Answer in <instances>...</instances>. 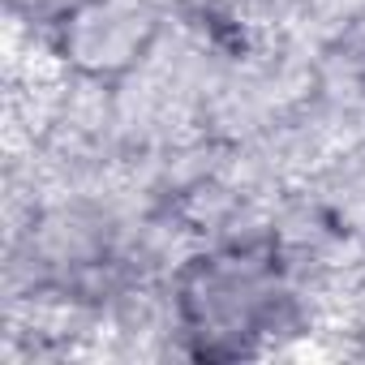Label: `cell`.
Instances as JSON below:
<instances>
[{
  "mask_svg": "<svg viewBox=\"0 0 365 365\" xmlns=\"http://www.w3.org/2000/svg\"><path fill=\"white\" fill-rule=\"evenodd\" d=\"M288 314L275 241H232L198 254L176 275V322L190 352L232 361L254 352Z\"/></svg>",
  "mask_w": 365,
  "mask_h": 365,
  "instance_id": "1",
  "label": "cell"
},
{
  "mask_svg": "<svg viewBox=\"0 0 365 365\" xmlns=\"http://www.w3.org/2000/svg\"><path fill=\"white\" fill-rule=\"evenodd\" d=\"M163 18L150 0H78L52 22L56 56L86 82L129 78L159 43Z\"/></svg>",
  "mask_w": 365,
  "mask_h": 365,
  "instance_id": "2",
  "label": "cell"
},
{
  "mask_svg": "<svg viewBox=\"0 0 365 365\" xmlns=\"http://www.w3.org/2000/svg\"><path fill=\"white\" fill-rule=\"evenodd\" d=\"M356 82H361V95H365V43H361V52H356Z\"/></svg>",
  "mask_w": 365,
  "mask_h": 365,
  "instance_id": "3",
  "label": "cell"
}]
</instances>
